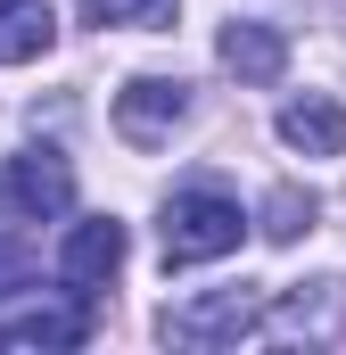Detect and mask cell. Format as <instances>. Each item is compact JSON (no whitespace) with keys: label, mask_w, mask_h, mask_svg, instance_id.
Returning a JSON list of instances; mask_svg holds the SVG:
<instances>
[{"label":"cell","mask_w":346,"mask_h":355,"mask_svg":"<svg viewBox=\"0 0 346 355\" xmlns=\"http://www.w3.org/2000/svg\"><path fill=\"white\" fill-rule=\"evenodd\" d=\"M157 240H165V265H215V257H231V248L248 240V215H239L231 190L198 182V190H173L165 198Z\"/></svg>","instance_id":"6da1fadb"},{"label":"cell","mask_w":346,"mask_h":355,"mask_svg":"<svg viewBox=\"0 0 346 355\" xmlns=\"http://www.w3.org/2000/svg\"><path fill=\"white\" fill-rule=\"evenodd\" d=\"M25 281H33V257H25V240H8V232H0V297H8V289H25Z\"/></svg>","instance_id":"4fadbf2b"},{"label":"cell","mask_w":346,"mask_h":355,"mask_svg":"<svg viewBox=\"0 0 346 355\" xmlns=\"http://www.w3.org/2000/svg\"><path fill=\"white\" fill-rule=\"evenodd\" d=\"M8 207L25 215V223H42V215H66L75 207V166L58 157V149H25V157H8Z\"/></svg>","instance_id":"5b68a950"},{"label":"cell","mask_w":346,"mask_h":355,"mask_svg":"<svg viewBox=\"0 0 346 355\" xmlns=\"http://www.w3.org/2000/svg\"><path fill=\"white\" fill-rule=\"evenodd\" d=\"M297 232H313V198H305L297 182H280V190L264 198V240H280V248H289Z\"/></svg>","instance_id":"8fae6325"},{"label":"cell","mask_w":346,"mask_h":355,"mask_svg":"<svg viewBox=\"0 0 346 355\" xmlns=\"http://www.w3.org/2000/svg\"><path fill=\"white\" fill-rule=\"evenodd\" d=\"M58 272H66V289L91 306V297H99V289L124 272V223H116V215H91V223H75V232H66V248H58Z\"/></svg>","instance_id":"277c9868"},{"label":"cell","mask_w":346,"mask_h":355,"mask_svg":"<svg viewBox=\"0 0 346 355\" xmlns=\"http://www.w3.org/2000/svg\"><path fill=\"white\" fill-rule=\"evenodd\" d=\"M58 42V17L50 0H0V67H25Z\"/></svg>","instance_id":"ba28073f"},{"label":"cell","mask_w":346,"mask_h":355,"mask_svg":"<svg viewBox=\"0 0 346 355\" xmlns=\"http://www.w3.org/2000/svg\"><path fill=\"white\" fill-rule=\"evenodd\" d=\"M190 116V83H173V75H140V83L116 91V132L132 141V149H157L173 141V124Z\"/></svg>","instance_id":"3957f363"},{"label":"cell","mask_w":346,"mask_h":355,"mask_svg":"<svg viewBox=\"0 0 346 355\" xmlns=\"http://www.w3.org/2000/svg\"><path fill=\"white\" fill-rule=\"evenodd\" d=\"M272 322H280V331H297V339H305V331H313V339H330V331H338V281H313V297L297 289Z\"/></svg>","instance_id":"30bf717a"},{"label":"cell","mask_w":346,"mask_h":355,"mask_svg":"<svg viewBox=\"0 0 346 355\" xmlns=\"http://www.w3.org/2000/svg\"><path fill=\"white\" fill-rule=\"evenodd\" d=\"M0 207H8V182H0Z\"/></svg>","instance_id":"5bb4252c"},{"label":"cell","mask_w":346,"mask_h":355,"mask_svg":"<svg viewBox=\"0 0 346 355\" xmlns=\"http://www.w3.org/2000/svg\"><path fill=\"white\" fill-rule=\"evenodd\" d=\"M256 289H206V297H181L165 306V339L173 347H231V339H248L256 331Z\"/></svg>","instance_id":"7a4b0ae2"},{"label":"cell","mask_w":346,"mask_h":355,"mask_svg":"<svg viewBox=\"0 0 346 355\" xmlns=\"http://www.w3.org/2000/svg\"><path fill=\"white\" fill-rule=\"evenodd\" d=\"M83 25H140V33H157V25H173V0H83Z\"/></svg>","instance_id":"7c38bea8"},{"label":"cell","mask_w":346,"mask_h":355,"mask_svg":"<svg viewBox=\"0 0 346 355\" xmlns=\"http://www.w3.org/2000/svg\"><path fill=\"white\" fill-rule=\"evenodd\" d=\"M91 331V314H83V297L75 306H33V314H8L0 322V347H75Z\"/></svg>","instance_id":"9c48e42d"},{"label":"cell","mask_w":346,"mask_h":355,"mask_svg":"<svg viewBox=\"0 0 346 355\" xmlns=\"http://www.w3.org/2000/svg\"><path fill=\"white\" fill-rule=\"evenodd\" d=\"M280 141L305 149V157H338V149H346V107L330 99V91L289 99V107H280Z\"/></svg>","instance_id":"8992f818"},{"label":"cell","mask_w":346,"mask_h":355,"mask_svg":"<svg viewBox=\"0 0 346 355\" xmlns=\"http://www.w3.org/2000/svg\"><path fill=\"white\" fill-rule=\"evenodd\" d=\"M223 67L239 75V83H280V67H289V42H280V25H256V17H239V25H223Z\"/></svg>","instance_id":"52a82bcc"}]
</instances>
